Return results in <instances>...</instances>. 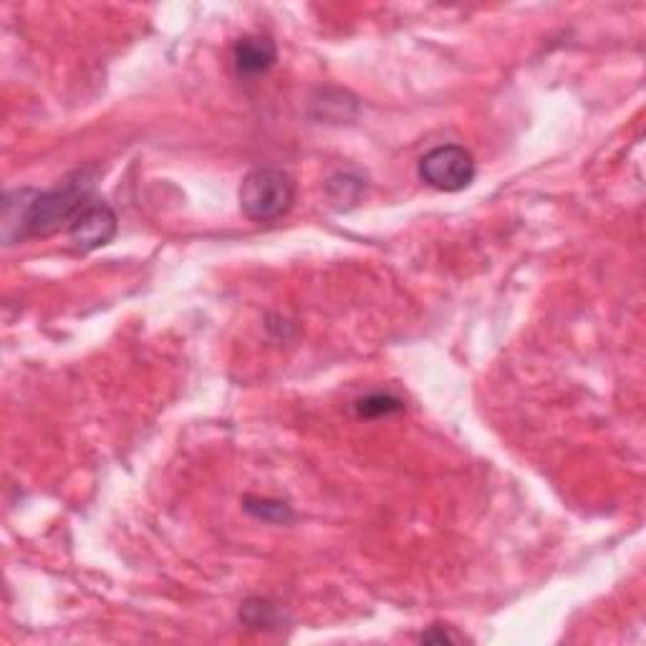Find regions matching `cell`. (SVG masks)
<instances>
[{
    "label": "cell",
    "mask_w": 646,
    "mask_h": 646,
    "mask_svg": "<svg viewBox=\"0 0 646 646\" xmlns=\"http://www.w3.org/2000/svg\"><path fill=\"white\" fill-rule=\"evenodd\" d=\"M245 510H248L253 518L263 520V523L283 525L293 520V510L288 508L286 503H278V500H260V498H245Z\"/></svg>",
    "instance_id": "ba28073f"
},
{
    "label": "cell",
    "mask_w": 646,
    "mask_h": 646,
    "mask_svg": "<svg viewBox=\"0 0 646 646\" xmlns=\"http://www.w3.org/2000/svg\"><path fill=\"white\" fill-rule=\"evenodd\" d=\"M233 61L240 76L268 74L278 61V48L273 38L263 36V33H250L235 43Z\"/></svg>",
    "instance_id": "5b68a950"
},
{
    "label": "cell",
    "mask_w": 646,
    "mask_h": 646,
    "mask_svg": "<svg viewBox=\"0 0 646 646\" xmlns=\"http://www.w3.org/2000/svg\"><path fill=\"white\" fill-rule=\"evenodd\" d=\"M117 212L101 200H91L69 225L71 243L79 250H96L117 238Z\"/></svg>",
    "instance_id": "277c9868"
},
{
    "label": "cell",
    "mask_w": 646,
    "mask_h": 646,
    "mask_svg": "<svg viewBox=\"0 0 646 646\" xmlns=\"http://www.w3.org/2000/svg\"><path fill=\"white\" fill-rule=\"evenodd\" d=\"M240 210L253 223H273L288 215L296 200V182L276 167H258L240 182Z\"/></svg>",
    "instance_id": "7a4b0ae2"
},
{
    "label": "cell",
    "mask_w": 646,
    "mask_h": 646,
    "mask_svg": "<svg viewBox=\"0 0 646 646\" xmlns=\"http://www.w3.org/2000/svg\"><path fill=\"white\" fill-rule=\"evenodd\" d=\"M91 190L94 170H79L53 190L8 192L3 210L6 240L13 243L23 238H48L61 228L69 230L76 215L91 202Z\"/></svg>",
    "instance_id": "6da1fadb"
},
{
    "label": "cell",
    "mask_w": 646,
    "mask_h": 646,
    "mask_svg": "<svg viewBox=\"0 0 646 646\" xmlns=\"http://www.w3.org/2000/svg\"><path fill=\"white\" fill-rule=\"evenodd\" d=\"M404 409L402 399H397L394 394H369V397L359 399L356 402V414L366 419H382V417H392V414H399Z\"/></svg>",
    "instance_id": "8992f818"
},
{
    "label": "cell",
    "mask_w": 646,
    "mask_h": 646,
    "mask_svg": "<svg viewBox=\"0 0 646 646\" xmlns=\"http://www.w3.org/2000/svg\"><path fill=\"white\" fill-rule=\"evenodd\" d=\"M326 190H329L331 202H334L336 207H351V205H356V200H359L361 192H364V180H361V177L341 172V175L331 177L329 185H326Z\"/></svg>",
    "instance_id": "52a82bcc"
},
{
    "label": "cell",
    "mask_w": 646,
    "mask_h": 646,
    "mask_svg": "<svg viewBox=\"0 0 646 646\" xmlns=\"http://www.w3.org/2000/svg\"><path fill=\"white\" fill-rule=\"evenodd\" d=\"M475 157L460 144H440L419 159V177L424 185L440 192H460L475 180Z\"/></svg>",
    "instance_id": "3957f363"
},
{
    "label": "cell",
    "mask_w": 646,
    "mask_h": 646,
    "mask_svg": "<svg viewBox=\"0 0 646 646\" xmlns=\"http://www.w3.org/2000/svg\"><path fill=\"white\" fill-rule=\"evenodd\" d=\"M422 641H437V644H442V641H460V636L457 634H450V631H442L440 626H432L429 631H424L422 634Z\"/></svg>",
    "instance_id": "30bf717a"
},
{
    "label": "cell",
    "mask_w": 646,
    "mask_h": 646,
    "mask_svg": "<svg viewBox=\"0 0 646 646\" xmlns=\"http://www.w3.org/2000/svg\"><path fill=\"white\" fill-rule=\"evenodd\" d=\"M240 616L245 619V624L263 629V626L276 624L278 611L276 606H271L268 601H248V604L243 606V611H240Z\"/></svg>",
    "instance_id": "9c48e42d"
}]
</instances>
